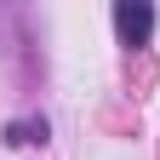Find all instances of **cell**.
<instances>
[{
	"label": "cell",
	"instance_id": "obj_1",
	"mask_svg": "<svg viewBox=\"0 0 160 160\" xmlns=\"http://www.w3.org/2000/svg\"><path fill=\"white\" fill-rule=\"evenodd\" d=\"M114 29L126 46H149V34H154V6H143V0H120L114 6Z\"/></svg>",
	"mask_w": 160,
	"mask_h": 160
}]
</instances>
